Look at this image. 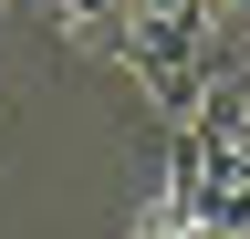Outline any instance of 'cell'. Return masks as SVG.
Segmentation results:
<instances>
[{"label": "cell", "mask_w": 250, "mask_h": 239, "mask_svg": "<svg viewBox=\"0 0 250 239\" xmlns=\"http://www.w3.org/2000/svg\"><path fill=\"white\" fill-rule=\"evenodd\" d=\"M250 83L240 63L208 73V94L177 114V177H167V208L188 229H250Z\"/></svg>", "instance_id": "obj_1"}, {"label": "cell", "mask_w": 250, "mask_h": 239, "mask_svg": "<svg viewBox=\"0 0 250 239\" xmlns=\"http://www.w3.org/2000/svg\"><path fill=\"white\" fill-rule=\"evenodd\" d=\"M52 21H62L73 42H104V52H115V32H125V0H52Z\"/></svg>", "instance_id": "obj_2"}, {"label": "cell", "mask_w": 250, "mask_h": 239, "mask_svg": "<svg viewBox=\"0 0 250 239\" xmlns=\"http://www.w3.org/2000/svg\"><path fill=\"white\" fill-rule=\"evenodd\" d=\"M136 239H198V229H188V219H177V208H156V219H146Z\"/></svg>", "instance_id": "obj_3"}]
</instances>
